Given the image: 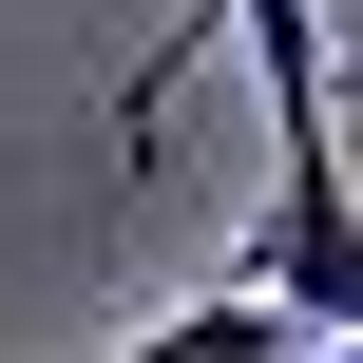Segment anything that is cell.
Listing matches in <instances>:
<instances>
[{
	"instance_id": "obj_1",
	"label": "cell",
	"mask_w": 363,
	"mask_h": 363,
	"mask_svg": "<svg viewBox=\"0 0 363 363\" xmlns=\"http://www.w3.org/2000/svg\"><path fill=\"white\" fill-rule=\"evenodd\" d=\"M211 38H249V77H268V211L230 230L211 287L287 306L306 345H363V172H345V57H325V0H191V19L115 77V191L153 172V115H172V77H191Z\"/></svg>"
},
{
	"instance_id": "obj_2",
	"label": "cell",
	"mask_w": 363,
	"mask_h": 363,
	"mask_svg": "<svg viewBox=\"0 0 363 363\" xmlns=\"http://www.w3.org/2000/svg\"><path fill=\"white\" fill-rule=\"evenodd\" d=\"M115 363H306L287 306H249V287H211V306H172V325H134Z\"/></svg>"
},
{
	"instance_id": "obj_3",
	"label": "cell",
	"mask_w": 363,
	"mask_h": 363,
	"mask_svg": "<svg viewBox=\"0 0 363 363\" xmlns=\"http://www.w3.org/2000/svg\"><path fill=\"white\" fill-rule=\"evenodd\" d=\"M325 57H345V77H363V0H325Z\"/></svg>"
},
{
	"instance_id": "obj_4",
	"label": "cell",
	"mask_w": 363,
	"mask_h": 363,
	"mask_svg": "<svg viewBox=\"0 0 363 363\" xmlns=\"http://www.w3.org/2000/svg\"><path fill=\"white\" fill-rule=\"evenodd\" d=\"M306 363H363V345H306Z\"/></svg>"
}]
</instances>
